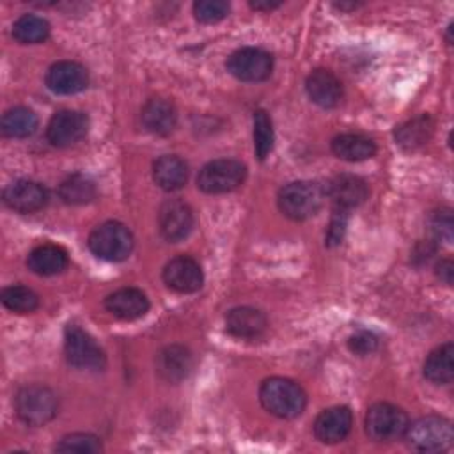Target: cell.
<instances>
[{
    "label": "cell",
    "mask_w": 454,
    "mask_h": 454,
    "mask_svg": "<svg viewBox=\"0 0 454 454\" xmlns=\"http://www.w3.org/2000/svg\"><path fill=\"white\" fill-rule=\"evenodd\" d=\"M153 179L165 192L181 190L188 179V165L176 154H163L153 163Z\"/></svg>",
    "instance_id": "obj_22"
},
{
    "label": "cell",
    "mask_w": 454,
    "mask_h": 454,
    "mask_svg": "<svg viewBox=\"0 0 454 454\" xmlns=\"http://www.w3.org/2000/svg\"><path fill=\"white\" fill-rule=\"evenodd\" d=\"M436 275L440 280H443L447 286L452 284V277H454V264L450 259H442L436 264Z\"/></svg>",
    "instance_id": "obj_37"
},
{
    "label": "cell",
    "mask_w": 454,
    "mask_h": 454,
    "mask_svg": "<svg viewBox=\"0 0 454 454\" xmlns=\"http://www.w3.org/2000/svg\"><path fill=\"white\" fill-rule=\"evenodd\" d=\"M353 426V415L348 406H332L323 410L314 420V434L323 443L342 442Z\"/></svg>",
    "instance_id": "obj_16"
},
{
    "label": "cell",
    "mask_w": 454,
    "mask_h": 454,
    "mask_svg": "<svg viewBox=\"0 0 454 454\" xmlns=\"http://www.w3.org/2000/svg\"><path fill=\"white\" fill-rule=\"evenodd\" d=\"M2 303L16 314H30L39 307V296L27 286L16 284L2 291Z\"/></svg>",
    "instance_id": "obj_30"
},
{
    "label": "cell",
    "mask_w": 454,
    "mask_h": 454,
    "mask_svg": "<svg viewBox=\"0 0 454 454\" xmlns=\"http://www.w3.org/2000/svg\"><path fill=\"white\" fill-rule=\"evenodd\" d=\"M4 202L12 211L35 213L48 204V190L37 181L20 179L4 190Z\"/></svg>",
    "instance_id": "obj_15"
},
{
    "label": "cell",
    "mask_w": 454,
    "mask_h": 454,
    "mask_svg": "<svg viewBox=\"0 0 454 454\" xmlns=\"http://www.w3.org/2000/svg\"><path fill=\"white\" fill-rule=\"evenodd\" d=\"M259 401L266 411L278 419H294L301 415L307 404L303 388L289 378H268L259 388Z\"/></svg>",
    "instance_id": "obj_1"
},
{
    "label": "cell",
    "mask_w": 454,
    "mask_h": 454,
    "mask_svg": "<svg viewBox=\"0 0 454 454\" xmlns=\"http://www.w3.org/2000/svg\"><path fill=\"white\" fill-rule=\"evenodd\" d=\"M195 223V216L192 207L179 199H168L161 204L158 211V229L160 234L170 241L177 243L188 238Z\"/></svg>",
    "instance_id": "obj_11"
},
{
    "label": "cell",
    "mask_w": 454,
    "mask_h": 454,
    "mask_svg": "<svg viewBox=\"0 0 454 454\" xmlns=\"http://www.w3.org/2000/svg\"><path fill=\"white\" fill-rule=\"evenodd\" d=\"M50 35V23L43 16L23 14L12 25V37L20 44H37Z\"/></svg>",
    "instance_id": "obj_28"
},
{
    "label": "cell",
    "mask_w": 454,
    "mask_h": 454,
    "mask_svg": "<svg viewBox=\"0 0 454 454\" xmlns=\"http://www.w3.org/2000/svg\"><path fill=\"white\" fill-rule=\"evenodd\" d=\"M378 344H380L378 337L369 330H358L353 335H349V339H348L349 351L358 356L371 355L372 351L378 349Z\"/></svg>",
    "instance_id": "obj_35"
},
{
    "label": "cell",
    "mask_w": 454,
    "mask_h": 454,
    "mask_svg": "<svg viewBox=\"0 0 454 454\" xmlns=\"http://www.w3.org/2000/svg\"><path fill=\"white\" fill-rule=\"evenodd\" d=\"M305 90L310 101L321 108H335L344 98L342 83L330 69H314L307 76Z\"/></svg>",
    "instance_id": "obj_17"
},
{
    "label": "cell",
    "mask_w": 454,
    "mask_h": 454,
    "mask_svg": "<svg viewBox=\"0 0 454 454\" xmlns=\"http://www.w3.org/2000/svg\"><path fill=\"white\" fill-rule=\"evenodd\" d=\"M163 282L176 293L188 294L202 287L204 273L200 264L190 255H177L163 268Z\"/></svg>",
    "instance_id": "obj_12"
},
{
    "label": "cell",
    "mask_w": 454,
    "mask_h": 454,
    "mask_svg": "<svg viewBox=\"0 0 454 454\" xmlns=\"http://www.w3.org/2000/svg\"><path fill=\"white\" fill-rule=\"evenodd\" d=\"M87 245L96 257L119 262L129 257L133 250V234L124 223L110 220L103 222L89 234Z\"/></svg>",
    "instance_id": "obj_5"
},
{
    "label": "cell",
    "mask_w": 454,
    "mask_h": 454,
    "mask_svg": "<svg viewBox=\"0 0 454 454\" xmlns=\"http://www.w3.org/2000/svg\"><path fill=\"white\" fill-rule=\"evenodd\" d=\"M89 129V117L80 110H59L46 126V138L55 147L78 144Z\"/></svg>",
    "instance_id": "obj_10"
},
{
    "label": "cell",
    "mask_w": 454,
    "mask_h": 454,
    "mask_svg": "<svg viewBox=\"0 0 454 454\" xmlns=\"http://www.w3.org/2000/svg\"><path fill=\"white\" fill-rule=\"evenodd\" d=\"M229 12V4L223 0H199L193 4V14L200 23H216Z\"/></svg>",
    "instance_id": "obj_33"
},
{
    "label": "cell",
    "mask_w": 454,
    "mask_h": 454,
    "mask_svg": "<svg viewBox=\"0 0 454 454\" xmlns=\"http://www.w3.org/2000/svg\"><path fill=\"white\" fill-rule=\"evenodd\" d=\"M247 177V167L231 158H220L206 163L199 176H197V186L209 195L218 193H229L239 188L245 183Z\"/></svg>",
    "instance_id": "obj_6"
},
{
    "label": "cell",
    "mask_w": 454,
    "mask_h": 454,
    "mask_svg": "<svg viewBox=\"0 0 454 454\" xmlns=\"http://www.w3.org/2000/svg\"><path fill=\"white\" fill-rule=\"evenodd\" d=\"M0 128L9 138H27L37 129V115L27 106H12L2 115Z\"/></svg>",
    "instance_id": "obj_27"
},
{
    "label": "cell",
    "mask_w": 454,
    "mask_h": 454,
    "mask_svg": "<svg viewBox=\"0 0 454 454\" xmlns=\"http://www.w3.org/2000/svg\"><path fill=\"white\" fill-rule=\"evenodd\" d=\"M434 129V122L429 115H417L395 128V144L404 151H415L424 145Z\"/></svg>",
    "instance_id": "obj_26"
},
{
    "label": "cell",
    "mask_w": 454,
    "mask_h": 454,
    "mask_svg": "<svg viewBox=\"0 0 454 454\" xmlns=\"http://www.w3.org/2000/svg\"><path fill=\"white\" fill-rule=\"evenodd\" d=\"M429 231L436 241L450 243L452 241V211L449 207L433 211L429 216Z\"/></svg>",
    "instance_id": "obj_34"
},
{
    "label": "cell",
    "mask_w": 454,
    "mask_h": 454,
    "mask_svg": "<svg viewBox=\"0 0 454 454\" xmlns=\"http://www.w3.org/2000/svg\"><path fill=\"white\" fill-rule=\"evenodd\" d=\"M280 5H282V2H273V0H252L250 2V7L255 11H271Z\"/></svg>",
    "instance_id": "obj_38"
},
{
    "label": "cell",
    "mask_w": 454,
    "mask_h": 454,
    "mask_svg": "<svg viewBox=\"0 0 454 454\" xmlns=\"http://www.w3.org/2000/svg\"><path fill=\"white\" fill-rule=\"evenodd\" d=\"M273 124L270 115L264 110L254 114V149L259 160H264L273 149Z\"/></svg>",
    "instance_id": "obj_31"
},
{
    "label": "cell",
    "mask_w": 454,
    "mask_h": 454,
    "mask_svg": "<svg viewBox=\"0 0 454 454\" xmlns=\"http://www.w3.org/2000/svg\"><path fill=\"white\" fill-rule=\"evenodd\" d=\"M332 153L344 161H364L374 156L376 144L360 133H342L332 140Z\"/></svg>",
    "instance_id": "obj_24"
},
{
    "label": "cell",
    "mask_w": 454,
    "mask_h": 454,
    "mask_svg": "<svg viewBox=\"0 0 454 454\" xmlns=\"http://www.w3.org/2000/svg\"><path fill=\"white\" fill-rule=\"evenodd\" d=\"M67 254L62 247L53 245V243H43L35 247L28 257H27V266L32 273L50 277L57 275L66 270L67 266Z\"/></svg>",
    "instance_id": "obj_23"
},
{
    "label": "cell",
    "mask_w": 454,
    "mask_h": 454,
    "mask_svg": "<svg viewBox=\"0 0 454 454\" xmlns=\"http://www.w3.org/2000/svg\"><path fill=\"white\" fill-rule=\"evenodd\" d=\"M105 309L122 321H135L147 314L149 300L135 287H122L105 298Z\"/></svg>",
    "instance_id": "obj_18"
},
{
    "label": "cell",
    "mask_w": 454,
    "mask_h": 454,
    "mask_svg": "<svg viewBox=\"0 0 454 454\" xmlns=\"http://www.w3.org/2000/svg\"><path fill=\"white\" fill-rule=\"evenodd\" d=\"M325 199V190L317 183L294 181L286 184L277 197L278 209L284 216L301 222L314 216Z\"/></svg>",
    "instance_id": "obj_2"
},
{
    "label": "cell",
    "mask_w": 454,
    "mask_h": 454,
    "mask_svg": "<svg viewBox=\"0 0 454 454\" xmlns=\"http://www.w3.org/2000/svg\"><path fill=\"white\" fill-rule=\"evenodd\" d=\"M64 353L69 365L83 371H101L106 365L105 351L80 326L69 325L64 335Z\"/></svg>",
    "instance_id": "obj_8"
},
{
    "label": "cell",
    "mask_w": 454,
    "mask_h": 454,
    "mask_svg": "<svg viewBox=\"0 0 454 454\" xmlns=\"http://www.w3.org/2000/svg\"><path fill=\"white\" fill-rule=\"evenodd\" d=\"M57 452H76V454H98L103 450V445L98 436L90 433H73L66 434L55 445Z\"/></svg>",
    "instance_id": "obj_32"
},
{
    "label": "cell",
    "mask_w": 454,
    "mask_h": 454,
    "mask_svg": "<svg viewBox=\"0 0 454 454\" xmlns=\"http://www.w3.org/2000/svg\"><path fill=\"white\" fill-rule=\"evenodd\" d=\"M140 121L145 131L153 135H168L177 122L176 106L163 98H151L140 114Z\"/></svg>",
    "instance_id": "obj_21"
},
{
    "label": "cell",
    "mask_w": 454,
    "mask_h": 454,
    "mask_svg": "<svg viewBox=\"0 0 454 454\" xmlns=\"http://www.w3.org/2000/svg\"><path fill=\"white\" fill-rule=\"evenodd\" d=\"M193 367L192 351L181 344H170L156 355V372L168 383L183 381Z\"/></svg>",
    "instance_id": "obj_19"
},
{
    "label": "cell",
    "mask_w": 454,
    "mask_h": 454,
    "mask_svg": "<svg viewBox=\"0 0 454 454\" xmlns=\"http://www.w3.org/2000/svg\"><path fill=\"white\" fill-rule=\"evenodd\" d=\"M346 225H348V211H340V209H333L328 231H326V245L328 247H335L342 241L344 232H346Z\"/></svg>",
    "instance_id": "obj_36"
},
{
    "label": "cell",
    "mask_w": 454,
    "mask_h": 454,
    "mask_svg": "<svg viewBox=\"0 0 454 454\" xmlns=\"http://www.w3.org/2000/svg\"><path fill=\"white\" fill-rule=\"evenodd\" d=\"M227 71L241 82H262L273 71V57L261 48H239L227 59Z\"/></svg>",
    "instance_id": "obj_9"
},
{
    "label": "cell",
    "mask_w": 454,
    "mask_h": 454,
    "mask_svg": "<svg viewBox=\"0 0 454 454\" xmlns=\"http://www.w3.org/2000/svg\"><path fill=\"white\" fill-rule=\"evenodd\" d=\"M14 410L20 420L37 427L48 424L57 415L59 401L51 388L34 383L18 390L14 397Z\"/></svg>",
    "instance_id": "obj_3"
},
{
    "label": "cell",
    "mask_w": 454,
    "mask_h": 454,
    "mask_svg": "<svg viewBox=\"0 0 454 454\" xmlns=\"http://www.w3.org/2000/svg\"><path fill=\"white\" fill-rule=\"evenodd\" d=\"M404 438L413 450L442 452L452 445V424L445 417L426 415L408 424Z\"/></svg>",
    "instance_id": "obj_4"
},
{
    "label": "cell",
    "mask_w": 454,
    "mask_h": 454,
    "mask_svg": "<svg viewBox=\"0 0 454 454\" xmlns=\"http://www.w3.org/2000/svg\"><path fill=\"white\" fill-rule=\"evenodd\" d=\"M408 424L406 411L390 403H374L365 415V433L374 442H395L404 438Z\"/></svg>",
    "instance_id": "obj_7"
},
{
    "label": "cell",
    "mask_w": 454,
    "mask_h": 454,
    "mask_svg": "<svg viewBox=\"0 0 454 454\" xmlns=\"http://www.w3.org/2000/svg\"><path fill=\"white\" fill-rule=\"evenodd\" d=\"M424 376L434 385H447L454 378V346L445 342L440 348L433 349L424 360L422 367Z\"/></svg>",
    "instance_id": "obj_25"
},
{
    "label": "cell",
    "mask_w": 454,
    "mask_h": 454,
    "mask_svg": "<svg viewBox=\"0 0 454 454\" xmlns=\"http://www.w3.org/2000/svg\"><path fill=\"white\" fill-rule=\"evenodd\" d=\"M96 193H98L96 192V184L89 177H85L82 174L69 176L59 186L60 200L66 202V204H71V206L87 204V202L94 200Z\"/></svg>",
    "instance_id": "obj_29"
},
{
    "label": "cell",
    "mask_w": 454,
    "mask_h": 454,
    "mask_svg": "<svg viewBox=\"0 0 454 454\" xmlns=\"http://www.w3.org/2000/svg\"><path fill=\"white\" fill-rule=\"evenodd\" d=\"M325 195L332 200L333 209L351 211L367 199L369 186L355 174H339L326 184Z\"/></svg>",
    "instance_id": "obj_13"
},
{
    "label": "cell",
    "mask_w": 454,
    "mask_h": 454,
    "mask_svg": "<svg viewBox=\"0 0 454 454\" xmlns=\"http://www.w3.org/2000/svg\"><path fill=\"white\" fill-rule=\"evenodd\" d=\"M227 332L238 339L252 340L264 333L268 321L266 316L254 307H234L225 316Z\"/></svg>",
    "instance_id": "obj_20"
},
{
    "label": "cell",
    "mask_w": 454,
    "mask_h": 454,
    "mask_svg": "<svg viewBox=\"0 0 454 454\" xmlns=\"http://www.w3.org/2000/svg\"><path fill=\"white\" fill-rule=\"evenodd\" d=\"M46 87L60 96H71L82 92L89 83L87 69L73 60H60L48 67Z\"/></svg>",
    "instance_id": "obj_14"
}]
</instances>
